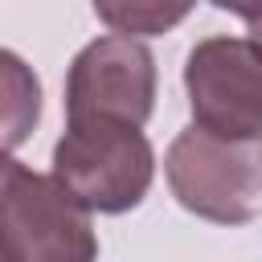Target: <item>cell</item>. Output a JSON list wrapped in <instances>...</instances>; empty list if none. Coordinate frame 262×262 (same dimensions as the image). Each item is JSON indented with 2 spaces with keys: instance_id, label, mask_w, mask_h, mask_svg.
<instances>
[{
  "instance_id": "obj_1",
  "label": "cell",
  "mask_w": 262,
  "mask_h": 262,
  "mask_svg": "<svg viewBox=\"0 0 262 262\" xmlns=\"http://www.w3.org/2000/svg\"><path fill=\"white\" fill-rule=\"evenodd\" d=\"M90 209L57 180L0 151V262H94Z\"/></svg>"
},
{
  "instance_id": "obj_2",
  "label": "cell",
  "mask_w": 262,
  "mask_h": 262,
  "mask_svg": "<svg viewBox=\"0 0 262 262\" xmlns=\"http://www.w3.org/2000/svg\"><path fill=\"white\" fill-rule=\"evenodd\" d=\"M53 176L90 213H127L151 188L156 151L127 119H70L53 147Z\"/></svg>"
},
{
  "instance_id": "obj_3",
  "label": "cell",
  "mask_w": 262,
  "mask_h": 262,
  "mask_svg": "<svg viewBox=\"0 0 262 262\" xmlns=\"http://www.w3.org/2000/svg\"><path fill=\"white\" fill-rule=\"evenodd\" d=\"M172 196L217 225H246L262 217V135L225 139L205 127H188L164 156Z\"/></svg>"
},
{
  "instance_id": "obj_4",
  "label": "cell",
  "mask_w": 262,
  "mask_h": 262,
  "mask_svg": "<svg viewBox=\"0 0 262 262\" xmlns=\"http://www.w3.org/2000/svg\"><path fill=\"white\" fill-rule=\"evenodd\" d=\"M192 123L225 135H262V45L254 37H205L184 61Z\"/></svg>"
},
{
  "instance_id": "obj_5",
  "label": "cell",
  "mask_w": 262,
  "mask_h": 262,
  "mask_svg": "<svg viewBox=\"0 0 262 262\" xmlns=\"http://www.w3.org/2000/svg\"><path fill=\"white\" fill-rule=\"evenodd\" d=\"M156 106V57L139 37L90 41L66 74V119H127L143 127Z\"/></svg>"
},
{
  "instance_id": "obj_6",
  "label": "cell",
  "mask_w": 262,
  "mask_h": 262,
  "mask_svg": "<svg viewBox=\"0 0 262 262\" xmlns=\"http://www.w3.org/2000/svg\"><path fill=\"white\" fill-rule=\"evenodd\" d=\"M41 119V82L25 57L0 49V151L20 147Z\"/></svg>"
},
{
  "instance_id": "obj_7",
  "label": "cell",
  "mask_w": 262,
  "mask_h": 262,
  "mask_svg": "<svg viewBox=\"0 0 262 262\" xmlns=\"http://www.w3.org/2000/svg\"><path fill=\"white\" fill-rule=\"evenodd\" d=\"M90 4H94L98 20L123 37L168 33L196 8V0H90Z\"/></svg>"
},
{
  "instance_id": "obj_8",
  "label": "cell",
  "mask_w": 262,
  "mask_h": 262,
  "mask_svg": "<svg viewBox=\"0 0 262 262\" xmlns=\"http://www.w3.org/2000/svg\"><path fill=\"white\" fill-rule=\"evenodd\" d=\"M221 12H233V16H242V20H250V25H258L262 20V0H213Z\"/></svg>"
},
{
  "instance_id": "obj_9",
  "label": "cell",
  "mask_w": 262,
  "mask_h": 262,
  "mask_svg": "<svg viewBox=\"0 0 262 262\" xmlns=\"http://www.w3.org/2000/svg\"><path fill=\"white\" fill-rule=\"evenodd\" d=\"M250 33H254V41L262 45V20H258V25H250Z\"/></svg>"
}]
</instances>
